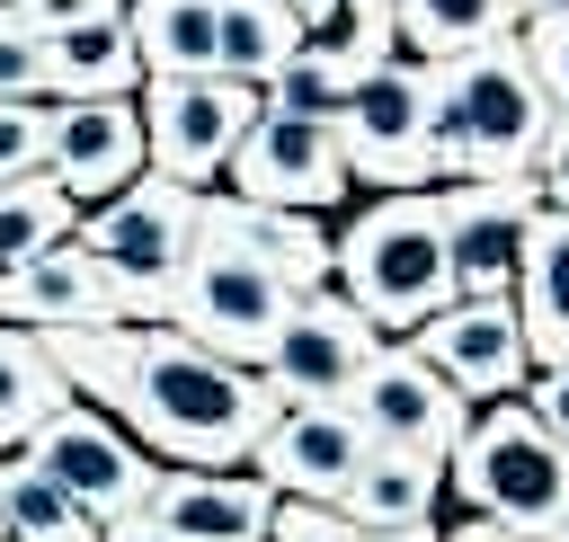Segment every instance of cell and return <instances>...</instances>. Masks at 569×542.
<instances>
[{"label": "cell", "instance_id": "cell-33", "mask_svg": "<svg viewBox=\"0 0 569 542\" xmlns=\"http://www.w3.org/2000/svg\"><path fill=\"white\" fill-rule=\"evenodd\" d=\"M267 542H356V524L338 506H311V498H276L267 515Z\"/></svg>", "mask_w": 569, "mask_h": 542}, {"label": "cell", "instance_id": "cell-8", "mask_svg": "<svg viewBox=\"0 0 569 542\" xmlns=\"http://www.w3.org/2000/svg\"><path fill=\"white\" fill-rule=\"evenodd\" d=\"M18 462H27L44 489H62V506L89 515L98 533L124 524V515H142V498H151V480H160V462H151L107 409H89V400H62V409L18 444Z\"/></svg>", "mask_w": 569, "mask_h": 542}, {"label": "cell", "instance_id": "cell-23", "mask_svg": "<svg viewBox=\"0 0 569 542\" xmlns=\"http://www.w3.org/2000/svg\"><path fill=\"white\" fill-rule=\"evenodd\" d=\"M133 89H142V53H133L124 18L44 36V107H62V98H133Z\"/></svg>", "mask_w": 569, "mask_h": 542}, {"label": "cell", "instance_id": "cell-40", "mask_svg": "<svg viewBox=\"0 0 569 542\" xmlns=\"http://www.w3.org/2000/svg\"><path fill=\"white\" fill-rule=\"evenodd\" d=\"M356 542H436V524H400V533H356Z\"/></svg>", "mask_w": 569, "mask_h": 542}, {"label": "cell", "instance_id": "cell-42", "mask_svg": "<svg viewBox=\"0 0 569 542\" xmlns=\"http://www.w3.org/2000/svg\"><path fill=\"white\" fill-rule=\"evenodd\" d=\"M0 542H9V533H0Z\"/></svg>", "mask_w": 569, "mask_h": 542}, {"label": "cell", "instance_id": "cell-10", "mask_svg": "<svg viewBox=\"0 0 569 542\" xmlns=\"http://www.w3.org/2000/svg\"><path fill=\"white\" fill-rule=\"evenodd\" d=\"M133 107H142V169L196 195L231 169L240 133L258 124V89L240 80H142Z\"/></svg>", "mask_w": 569, "mask_h": 542}, {"label": "cell", "instance_id": "cell-26", "mask_svg": "<svg viewBox=\"0 0 569 542\" xmlns=\"http://www.w3.org/2000/svg\"><path fill=\"white\" fill-rule=\"evenodd\" d=\"M62 400H71V391H62V373L44 364V338L0 320V453H18Z\"/></svg>", "mask_w": 569, "mask_h": 542}, {"label": "cell", "instance_id": "cell-17", "mask_svg": "<svg viewBox=\"0 0 569 542\" xmlns=\"http://www.w3.org/2000/svg\"><path fill=\"white\" fill-rule=\"evenodd\" d=\"M365 453H373V444H365V426H356L347 400H293V409H276L267 435L249 444V471H258L276 498H311V506H329Z\"/></svg>", "mask_w": 569, "mask_h": 542}, {"label": "cell", "instance_id": "cell-38", "mask_svg": "<svg viewBox=\"0 0 569 542\" xmlns=\"http://www.w3.org/2000/svg\"><path fill=\"white\" fill-rule=\"evenodd\" d=\"M436 542H516V533H498V524H480V515H462L453 533H436Z\"/></svg>", "mask_w": 569, "mask_h": 542}, {"label": "cell", "instance_id": "cell-24", "mask_svg": "<svg viewBox=\"0 0 569 542\" xmlns=\"http://www.w3.org/2000/svg\"><path fill=\"white\" fill-rule=\"evenodd\" d=\"M391 9V36L409 62H453L489 36H516V9L507 0H382Z\"/></svg>", "mask_w": 569, "mask_h": 542}, {"label": "cell", "instance_id": "cell-7", "mask_svg": "<svg viewBox=\"0 0 569 542\" xmlns=\"http://www.w3.org/2000/svg\"><path fill=\"white\" fill-rule=\"evenodd\" d=\"M293 302H302V293H284L258 258H240L231 240H204V231H196V249H187L178 293H169V311H160V320H169L178 338H196L204 355H222V364H249V373H258Z\"/></svg>", "mask_w": 569, "mask_h": 542}, {"label": "cell", "instance_id": "cell-35", "mask_svg": "<svg viewBox=\"0 0 569 542\" xmlns=\"http://www.w3.org/2000/svg\"><path fill=\"white\" fill-rule=\"evenodd\" d=\"M516 400H525V409H533V426H542V435H551V444L569 453V364H551V373H533V382H525Z\"/></svg>", "mask_w": 569, "mask_h": 542}, {"label": "cell", "instance_id": "cell-15", "mask_svg": "<svg viewBox=\"0 0 569 542\" xmlns=\"http://www.w3.org/2000/svg\"><path fill=\"white\" fill-rule=\"evenodd\" d=\"M222 187H231V195H249V204H284V213H329L356 178H347V160H338V133H329V124L258 116V124L240 133V151H231Z\"/></svg>", "mask_w": 569, "mask_h": 542}, {"label": "cell", "instance_id": "cell-20", "mask_svg": "<svg viewBox=\"0 0 569 542\" xmlns=\"http://www.w3.org/2000/svg\"><path fill=\"white\" fill-rule=\"evenodd\" d=\"M0 320L9 329H89V320H116V302H107L98 267L80 258V240H62L0 275Z\"/></svg>", "mask_w": 569, "mask_h": 542}, {"label": "cell", "instance_id": "cell-19", "mask_svg": "<svg viewBox=\"0 0 569 542\" xmlns=\"http://www.w3.org/2000/svg\"><path fill=\"white\" fill-rule=\"evenodd\" d=\"M267 515H276V489L258 471H169L151 480L142 498V524L178 533V542H267Z\"/></svg>", "mask_w": 569, "mask_h": 542}, {"label": "cell", "instance_id": "cell-1", "mask_svg": "<svg viewBox=\"0 0 569 542\" xmlns=\"http://www.w3.org/2000/svg\"><path fill=\"white\" fill-rule=\"evenodd\" d=\"M36 338L62 391H89V409H107L169 471H240L276 418L249 364L204 355L169 320H89V329H36Z\"/></svg>", "mask_w": 569, "mask_h": 542}, {"label": "cell", "instance_id": "cell-6", "mask_svg": "<svg viewBox=\"0 0 569 542\" xmlns=\"http://www.w3.org/2000/svg\"><path fill=\"white\" fill-rule=\"evenodd\" d=\"M71 240H80V258L98 267L116 320H160L169 293H178V267H187V249H196V187H169V178L142 169V178L116 187L107 204H89Z\"/></svg>", "mask_w": 569, "mask_h": 542}, {"label": "cell", "instance_id": "cell-27", "mask_svg": "<svg viewBox=\"0 0 569 542\" xmlns=\"http://www.w3.org/2000/svg\"><path fill=\"white\" fill-rule=\"evenodd\" d=\"M80 231V204L36 169V178H0V275L27 267L36 249H62Z\"/></svg>", "mask_w": 569, "mask_h": 542}, {"label": "cell", "instance_id": "cell-21", "mask_svg": "<svg viewBox=\"0 0 569 542\" xmlns=\"http://www.w3.org/2000/svg\"><path fill=\"white\" fill-rule=\"evenodd\" d=\"M507 302H516V329H525L533 373L569 364V213H542V231H533Z\"/></svg>", "mask_w": 569, "mask_h": 542}, {"label": "cell", "instance_id": "cell-32", "mask_svg": "<svg viewBox=\"0 0 569 542\" xmlns=\"http://www.w3.org/2000/svg\"><path fill=\"white\" fill-rule=\"evenodd\" d=\"M18 27H36V36H71V27H107V18H124V0H0Z\"/></svg>", "mask_w": 569, "mask_h": 542}, {"label": "cell", "instance_id": "cell-2", "mask_svg": "<svg viewBox=\"0 0 569 542\" xmlns=\"http://www.w3.org/2000/svg\"><path fill=\"white\" fill-rule=\"evenodd\" d=\"M551 133V98L516 36H489L453 62H427V151L445 178H533Z\"/></svg>", "mask_w": 569, "mask_h": 542}, {"label": "cell", "instance_id": "cell-18", "mask_svg": "<svg viewBox=\"0 0 569 542\" xmlns=\"http://www.w3.org/2000/svg\"><path fill=\"white\" fill-rule=\"evenodd\" d=\"M196 231L231 240L240 258H258L284 293H320L329 284V222L320 213H284V204H249L231 187H204L196 195Z\"/></svg>", "mask_w": 569, "mask_h": 542}, {"label": "cell", "instance_id": "cell-36", "mask_svg": "<svg viewBox=\"0 0 569 542\" xmlns=\"http://www.w3.org/2000/svg\"><path fill=\"white\" fill-rule=\"evenodd\" d=\"M284 9H293L302 36H329V18H338V0H284Z\"/></svg>", "mask_w": 569, "mask_h": 542}, {"label": "cell", "instance_id": "cell-5", "mask_svg": "<svg viewBox=\"0 0 569 542\" xmlns=\"http://www.w3.org/2000/svg\"><path fill=\"white\" fill-rule=\"evenodd\" d=\"M445 489L480 524H498L516 542H542L560 524V506H569V453L533 426L525 400H489V409H471L462 444L445 453Z\"/></svg>", "mask_w": 569, "mask_h": 542}, {"label": "cell", "instance_id": "cell-39", "mask_svg": "<svg viewBox=\"0 0 569 542\" xmlns=\"http://www.w3.org/2000/svg\"><path fill=\"white\" fill-rule=\"evenodd\" d=\"M507 9H516V27L525 18H569V0H507Z\"/></svg>", "mask_w": 569, "mask_h": 542}, {"label": "cell", "instance_id": "cell-28", "mask_svg": "<svg viewBox=\"0 0 569 542\" xmlns=\"http://www.w3.org/2000/svg\"><path fill=\"white\" fill-rule=\"evenodd\" d=\"M0 533L9 542H98V524L71 515L62 489H44L18 453H0Z\"/></svg>", "mask_w": 569, "mask_h": 542}, {"label": "cell", "instance_id": "cell-34", "mask_svg": "<svg viewBox=\"0 0 569 542\" xmlns=\"http://www.w3.org/2000/svg\"><path fill=\"white\" fill-rule=\"evenodd\" d=\"M36 169H44V107L0 98V178H36Z\"/></svg>", "mask_w": 569, "mask_h": 542}, {"label": "cell", "instance_id": "cell-3", "mask_svg": "<svg viewBox=\"0 0 569 542\" xmlns=\"http://www.w3.org/2000/svg\"><path fill=\"white\" fill-rule=\"evenodd\" d=\"M329 284H338L382 338H409L418 320H436V311L453 302V258H445L436 187L356 204V213L329 231Z\"/></svg>", "mask_w": 569, "mask_h": 542}, {"label": "cell", "instance_id": "cell-4", "mask_svg": "<svg viewBox=\"0 0 569 542\" xmlns=\"http://www.w3.org/2000/svg\"><path fill=\"white\" fill-rule=\"evenodd\" d=\"M124 36L142 53V80H240V89H258L302 44L284 0H124Z\"/></svg>", "mask_w": 569, "mask_h": 542}, {"label": "cell", "instance_id": "cell-16", "mask_svg": "<svg viewBox=\"0 0 569 542\" xmlns=\"http://www.w3.org/2000/svg\"><path fill=\"white\" fill-rule=\"evenodd\" d=\"M44 178L89 213L142 178V107L133 98H62L44 107Z\"/></svg>", "mask_w": 569, "mask_h": 542}, {"label": "cell", "instance_id": "cell-11", "mask_svg": "<svg viewBox=\"0 0 569 542\" xmlns=\"http://www.w3.org/2000/svg\"><path fill=\"white\" fill-rule=\"evenodd\" d=\"M436 222H445V258H453V293H516V267L542 231V187L533 178H445L436 187Z\"/></svg>", "mask_w": 569, "mask_h": 542}, {"label": "cell", "instance_id": "cell-30", "mask_svg": "<svg viewBox=\"0 0 569 542\" xmlns=\"http://www.w3.org/2000/svg\"><path fill=\"white\" fill-rule=\"evenodd\" d=\"M0 98L9 107H44V36L18 27L9 9H0Z\"/></svg>", "mask_w": 569, "mask_h": 542}, {"label": "cell", "instance_id": "cell-22", "mask_svg": "<svg viewBox=\"0 0 569 542\" xmlns=\"http://www.w3.org/2000/svg\"><path fill=\"white\" fill-rule=\"evenodd\" d=\"M445 498V462H409V453H365L347 471V489L329 498L356 533H400V524H427Z\"/></svg>", "mask_w": 569, "mask_h": 542}, {"label": "cell", "instance_id": "cell-31", "mask_svg": "<svg viewBox=\"0 0 569 542\" xmlns=\"http://www.w3.org/2000/svg\"><path fill=\"white\" fill-rule=\"evenodd\" d=\"M516 44H525V62H533V80H542L551 116L569 124V18H525V27H516Z\"/></svg>", "mask_w": 569, "mask_h": 542}, {"label": "cell", "instance_id": "cell-14", "mask_svg": "<svg viewBox=\"0 0 569 542\" xmlns=\"http://www.w3.org/2000/svg\"><path fill=\"white\" fill-rule=\"evenodd\" d=\"M409 347L453 382L462 409H489V400H516L533 382V355H525V329H516V302H480V293H453L436 320L409 329Z\"/></svg>", "mask_w": 569, "mask_h": 542}, {"label": "cell", "instance_id": "cell-25", "mask_svg": "<svg viewBox=\"0 0 569 542\" xmlns=\"http://www.w3.org/2000/svg\"><path fill=\"white\" fill-rule=\"evenodd\" d=\"M347 89H356V62L329 44V36H302L267 80H258V116H302V124H338V107H347Z\"/></svg>", "mask_w": 569, "mask_h": 542}, {"label": "cell", "instance_id": "cell-41", "mask_svg": "<svg viewBox=\"0 0 569 542\" xmlns=\"http://www.w3.org/2000/svg\"><path fill=\"white\" fill-rule=\"evenodd\" d=\"M542 542H569V506H560V524H551V533H542Z\"/></svg>", "mask_w": 569, "mask_h": 542}, {"label": "cell", "instance_id": "cell-9", "mask_svg": "<svg viewBox=\"0 0 569 542\" xmlns=\"http://www.w3.org/2000/svg\"><path fill=\"white\" fill-rule=\"evenodd\" d=\"M338 160L347 178H373L382 195H409V187H436V151H427V62L391 53L373 71H356L347 107H338Z\"/></svg>", "mask_w": 569, "mask_h": 542}, {"label": "cell", "instance_id": "cell-13", "mask_svg": "<svg viewBox=\"0 0 569 542\" xmlns=\"http://www.w3.org/2000/svg\"><path fill=\"white\" fill-rule=\"evenodd\" d=\"M373 355H382V329H373L338 284H320V293H302V302L284 311V329H276L258 382H267L276 409H293V400H347Z\"/></svg>", "mask_w": 569, "mask_h": 542}, {"label": "cell", "instance_id": "cell-12", "mask_svg": "<svg viewBox=\"0 0 569 542\" xmlns=\"http://www.w3.org/2000/svg\"><path fill=\"white\" fill-rule=\"evenodd\" d=\"M347 409H356V426H365L373 453H409V462H445L462 444V426H471V409L453 400V382L409 338H382V355L356 373Z\"/></svg>", "mask_w": 569, "mask_h": 542}, {"label": "cell", "instance_id": "cell-29", "mask_svg": "<svg viewBox=\"0 0 569 542\" xmlns=\"http://www.w3.org/2000/svg\"><path fill=\"white\" fill-rule=\"evenodd\" d=\"M329 27H338L329 44H338L356 71H373V62H391V53H400V36H391V9H382V0H338V18H329Z\"/></svg>", "mask_w": 569, "mask_h": 542}, {"label": "cell", "instance_id": "cell-37", "mask_svg": "<svg viewBox=\"0 0 569 542\" xmlns=\"http://www.w3.org/2000/svg\"><path fill=\"white\" fill-rule=\"evenodd\" d=\"M98 542H178V533H160V524H142V515H124V524H107Z\"/></svg>", "mask_w": 569, "mask_h": 542}]
</instances>
